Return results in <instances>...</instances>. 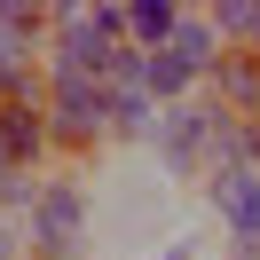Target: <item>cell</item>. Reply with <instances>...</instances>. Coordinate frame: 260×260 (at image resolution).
I'll return each instance as SVG.
<instances>
[{
	"mask_svg": "<svg viewBox=\"0 0 260 260\" xmlns=\"http://www.w3.org/2000/svg\"><path fill=\"white\" fill-rule=\"evenodd\" d=\"M166 48H174V55H181V63H189L205 87H213V71L229 63V48H221V32H213V16H205V8H189V16H181V32L166 40Z\"/></svg>",
	"mask_w": 260,
	"mask_h": 260,
	"instance_id": "obj_5",
	"label": "cell"
},
{
	"mask_svg": "<svg viewBox=\"0 0 260 260\" xmlns=\"http://www.w3.org/2000/svg\"><path fill=\"white\" fill-rule=\"evenodd\" d=\"M16 237H24V260H95L103 189L79 174V166L40 174V197H32V213L16 221Z\"/></svg>",
	"mask_w": 260,
	"mask_h": 260,
	"instance_id": "obj_1",
	"label": "cell"
},
{
	"mask_svg": "<svg viewBox=\"0 0 260 260\" xmlns=\"http://www.w3.org/2000/svg\"><path fill=\"white\" fill-rule=\"evenodd\" d=\"M244 166H252V174H260V126H252V150H244Z\"/></svg>",
	"mask_w": 260,
	"mask_h": 260,
	"instance_id": "obj_9",
	"label": "cell"
},
{
	"mask_svg": "<svg viewBox=\"0 0 260 260\" xmlns=\"http://www.w3.org/2000/svg\"><path fill=\"white\" fill-rule=\"evenodd\" d=\"M0 260H24V237H16V221L0 213Z\"/></svg>",
	"mask_w": 260,
	"mask_h": 260,
	"instance_id": "obj_8",
	"label": "cell"
},
{
	"mask_svg": "<svg viewBox=\"0 0 260 260\" xmlns=\"http://www.w3.org/2000/svg\"><path fill=\"white\" fill-rule=\"evenodd\" d=\"M48 142L55 166H95L111 150V87H79V79H48Z\"/></svg>",
	"mask_w": 260,
	"mask_h": 260,
	"instance_id": "obj_2",
	"label": "cell"
},
{
	"mask_svg": "<svg viewBox=\"0 0 260 260\" xmlns=\"http://www.w3.org/2000/svg\"><path fill=\"white\" fill-rule=\"evenodd\" d=\"M181 16H189L181 0H126V40H134L142 55H158L166 40L181 32Z\"/></svg>",
	"mask_w": 260,
	"mask_h": 260,
	"instance_id": "obj_6",
	"label": "cell"
},
{
	"mask_svg": "<svg viewBox=\"0 0 260 260\" xmlns=\"http://www.w3.org/2000/svg\"><path fill=\"white\" fill-rule=\"evenodd\" d=\"M197 189H205V213L221 229V244H260V174L252 166H221Z\"/></svg>",
	"mask_w": 260,
	"mask_h": 260,
	"instance_id": "obj_3",
	"label": "cell"
},
{
	"mask_svg": "<svg viewBox=\"0 0 260 260\" xmlns=\"http://www.w3.org/2000/svg\"><path fill=\"white\" fill-rule=\"evenodd\" d=\"M150 260H213V244H205V229H181L166 252H150Z\"/></svg>",
	"mask_w": 260,
	"mask_h": 260,
	"instance_id": "obj_7",
	"label": "cell"
},
{
	"mask_svg": "<svg viewBox=\"0 0 260 260\" xmlns=\"http://www.w3.org/2000/svg\"><path fill=\"white\" fill-rule=\"evenodd\" d=\"M213 103H221L229 118H244V126H260V55H229L221 71H213V87H205Z\"/></svg>",
	"mask_w": 260,
	"mask_h": 260,
	"instance_id": "obj_4",
	"label": "cell"
}]
</instances>
